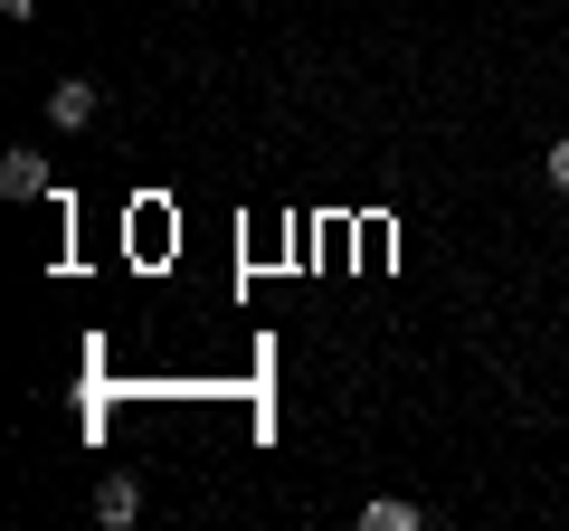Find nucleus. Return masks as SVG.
<instances>
[{
    "instance_id": "1",
    "label": "nucleus",
    "mask_w": 569,
    "mask_h": 531,
    "mask_svg": "<svg viewBox=\"0 0 569 531\" xmlns=\"http://www.w3.org/2000/svg\"><path fill=\"white\" fill-rule=\"evenodd\" d=\"M48 123H58V133H86V123H96V86H86V77L48 86Z\"/></svg>"
},
{
    "instance_id": "2",
    "label": "nucleus",
    "mask_w": 569,
    "mask_h": 531,
    "mask_svg": "<svg viewBox=\"0 0 569 531\" xmlns=\"http://www.w3.org/2000/svg\"><path fill=\"white\" fill-rule=\"evenodd\" d=\"M0 190H10V200H39V190H48V162H39V152H0Z\"/></svg>"
},
{
    "instance_id": "3",
    "label": "nucleus",
    "mask_w": 569,
    "mask_h": 531,
    "mask_svg": "<svg viewBox=\"0 0 569 531\" xmlns=\"http://www.w3.org/2000/svg\"><path fill=\"white\" fill-rule=\"evenodd\" d=\"M133 512H142V484L133 474H104L96 484V522H133Z\"/></svg>"
},
{
    "instance_id": "4",
    "label": "nucleus",
    "mask_w": 569,
    "mask_h": 531,
    "mask_svg": "<svg viewBox=\"0 0 569 531\" xmlns=\"http://www.w3.org/2000/svg\"><path fill=\"white\" fill-rule=\"evenodd\" d=\"M418 522H427V512L399 503V493H370V503H361V531H418Z\"/></svg>"
},
{
    "instance_id": "5",
    "label": "nucleus",
    "mask_w": 569,
    "mask_h": 531,
    "mask_svg": "<svg viewBox=\"0 0 569 531\" xmlns=\"http://www.w3.org/2000/svg\"><path fill=\"white\" fill-rule=\"evenodd\" d=\"M541 181H550V190H569V133H560V143L541 152Z\"/></svg>"
},
{
    "instance_id": "6",
    "label": "nucleus",
    "mask_w": 569,
    "mask_h": 531,
    "mask_svg": "<svg viewBox=\"0 0 569 531\" xmlns=\"http://www.w3.org/2000/svg\"><path fill=\"white\" fill-rule=\"evenodd\" d=\"M0 20H39V0H0Z\"/></svg>"
}]
</instances>
